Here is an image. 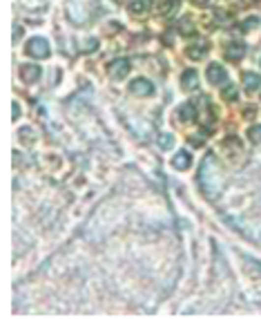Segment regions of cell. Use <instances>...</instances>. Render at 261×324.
Masks as SVG:
<instances>
[{
	"label": "cell",
	"mask_w": 261,
	"mask_h": 324,
	"mask_svg": "<svg viewBox=\"0 0 261 324\" xmlns=\"http://www.w3.org/2000/svg\"><path fill=\"white\" fill-rule=\"evenodd\" d=\"M221 98H223V101H228V103L239 101V87H237V85L223 87V90H221Z\"/></svg>",
	"instance_id": "obj_15"
},
{
	"label": "cell",
	"mask_w": 261,
	"mask_h": 324,
	"mask_svg": "<svg viewBox=\"0 0 261 324\" xmlns=\"http://www.w3.org/2000/svg\"><path fill=\"white\" fill-rule=\"evenodd\" d=\"M156 9H159V14L161 16H176L179 14V9H181V2L179 0H161L159 5H156Z\"/></svg>",
	"instance_id": "obj_7"
},
{
	"label": "cell",
	"mask_w": 261,
	"mask_h": 324,
	"mask_svg": "<svg viewBox=\"0 0 261 324\" xmlns=\"http://www.w3.org/2000/svg\"><path fill=\"white\" fill-rule=\"evenodd\" d=\"M181 85H183V90H188V92L197 90V87H199V74H197V69H185V72L181 74Z\"/></svg>",
	"instance_id": "obj_9"
},
{
	"label": "cell",
	"mask_w": 261,
	"mask_h": 324,
	"mask_svg": "<svg viewBox=\"0 0 261 324\" xmlns=\"http://www.w3.org/2000/svg\"><path fill=\"white\" fill-rule=\"evenodd\" d=\"M221 152L226 159L230 161H237L239 157L243 155V143L239 136H228L226 141H221Z\"/></svg>",
	"instance_id": "obj_2"
},
{
	"label": "cell",
	"mask_w": 261,
	"mask_h": 324,
	"mask_svg": "<svg viewBox=\"0 0 261 324\" xmlns=\"http://www.w3.org/2000/svg\"><path fill=\"white\" fill-rule=\"evenodd\" d=\"M116 2H121V0H116Z\"/></svg>",
	"instance_id": "obj_23"
},
{
	"label": "cell",
	"mask_w": 261,
	"mask_h": 324,
	"mask_svg": "<svg viewBox=\"0 0 261 324\" xmlns=\"http://www.w3.org/2000/svg\"><path fill=\"white\" fill-rule=\"evenodd\" d=\"M217 177H219L217 161H214V157H208L205 163L201 165V184H203V188H205V193H208V197H214V194H217V188L212 186V181L217 186H221V179H217Z\"/></svg>",
	"instance_id": "obj_1"
},
{
	"label": "cell",
	"mask_w": 261,
	"mask_h": 324,
	"mask_svg": "<svg viewBox=\"0 0 261 324\" xmlns=\"http://www.w3.org/2000/svg\"><path fill=\"white\" fill-rule=\"evenodd\" d=\"M172 168H176V170H188L190 165H192V157H190V152H185V150H179L176 155L172 157Z\"/></svg>",
	"instance_id": "obj_10"
},
{
	"label": "cell",
	"mask_w": 261,
	"mask_h": 324,
	"mask_svg": "<svg viewBox=\"0 0 261 324\" xmlns=\"http://www.w3.org/2000/svg\"><path fill=\"white\" fill-rule=\"evenodd\" d=\"M127 72H130V61H127V58H116L114 63L110 65V76L114 78V81L125 78Z\"/></svg>",
	"instance_id": "obj_6"
},
{
	"label": "cell",
	"mask_w": 261,
	"mask_h": 324,
	"mask_svg": "<svg viewBox=\"0 0 261 324\" xmlns=\"http://www.w3.org/2000/svg\"><path fill=\"white\" fill-rule=\"evenodd\" d=\"M257 25H259V18H257V16H252V18H248L246 23L241 25L243 29H250V27H257Z\"/></svg>",
	"instance_id": "obj_19"
},
{
	"label": "cell",
	"mask_w": 261,
	"mask_h": 324,
	"mask_svg": "<svg viewBox=\"0 0 261 324\" xmlns=\"http://www.w3.org/2000/svg\"><path fill=\"white\" fill-rule=\"evenodd\" d=\"M248 136H250L255 143H261V126L257 128H250V132H248Z\"/></svg>",
	"instance_id": "obj_18"
},
{
	"label": "cell",
	"mask_w": 261,
	"mask_h": 324,
	"mask_svg": "<svg viewBox=\"0 0 261 324\" xmlns=\"http://www.w3.org/2000/svg\"><path fill=\"white\" fill-rule=\"evenodd\" d=\"M255 107H248V110H246V116H255Z\"/></svg>",
	"instance_id": "obj_22"
},
{
	"label": "cell",
	"mask_w": 261,
	"mask_h": 324,
	"mask_svg": "<svg viewBox=\"0 0 261 324\" xmlns=\"http://www.w3.org/2000/svg\"><path fill=\"white\" fill-rule=\"evenodd\" d=\"M176 114H179L181 123H194V119H197V110H194L192 103H183Z\"/></svg>",
	"instance_id": "obj_12"
},
{
	"label": "cell",
	"mask_w": 261,
	"mask_h": 324,
	"mask_svg": "<svg viewBox=\"0 0 261 324\" xmlns=\"http://www.w3.org/2000/svg\"><path fill=\"white\" fill-rule=\"evenodd\" d=\"M259 63H261V61H259Z\"/></svg>",
	"instance_id": "obj_24"
},
{
	"label": "cell",
	"mask_w": 261,
	"mask_h": 324,
	"mask_svg": "<svg viewBox=\"0 0 261 324\" xmlns=\"http://www.w3.org/2000/svg\"><path fill=\"white\" fill-rule=\"evenodd\" d=\"M192 5H197V7H208L210 5V0H190Z\"/></svg>",
	"instance_id": "obj_21"
},
{
	"label": "cell",
	"mask_w": 261,
	"mask_h": 324,
	"mask_svg": "<svg viewBox=\"0 0 261 324\" xmlns=\"http://www.w3.org/2000/svg\"><path fill=\"white\" fill-rule=\"evenodd\" d=\"M190 141H192V145H197V148H199V145L203 143V136L201 134H194V136H190Z\"/></svg>",
	"instance_id": "obj_20"
},
{
	"label": "cell",
	"mask_w": 261,
	"mask_h": 324,
	"mask_svg": "<svg viewBox=\"0 0 261 324\" xmlns=\"http://www.w3.org/2000/svg\"><path fill=\"white\" fill-rule=\"evenodd\" d=\"M25 54L31 58H47L49 56V43L45 38H40V36H36V38H31L27 45H25Z\"/></svg>",
	"instance_id": "obj_3"
},
{
	"label": "cell",
	"mask_w": 261,
	"mask_h": 324,
	"mask_svg": "<svg viewBox=\"0 0 261 324\" xmlns=\"http://www.w3.org/2000/svg\"><path fill=\"white\" fill-rule=\"evenodd\" d=\"M174 145V136L172 134H161L159 136V148L161 150H170Z\"/></svg>",
	"instance_id": "obj_17"
},
{
	"label": "cell",
	"mask_w": 261,
	"mask_h": 324,
	"mask_svg": "<svg viewBox=\"0 0 261 324\" xmlns=\"http://www.w3.org/2000/svg\"><path fill=\"white\" fill-rule=\"evenodd\" d=\"M40 67L38 65H23L20 67V78H23L25 83H36L40 78Z\"/></svg>",
	"instance_id": "obj_11"
},
{
	"label": "cell",
	"mask_w": 261,
	"mask_h": 324,
	"mask_svg": "<svg viewBox=\"0 0 261 324\" xmlns=\"http://www.w3.org/2000/svg\"><path fill=\"white\" fill-rule=\"evenodd\" d=\"M185 54H188V58H192V61H203V56L208 54V43H205V40L192 43L188 49H185Z\"/></svg>",
	"instance_id": "obj_8"
},
{
	"label": "cell",
	"mask_w": 261,
	"mask_h": 324,
	"mask_svg": "<svg viewBox=\"0 0 261 324\" xmlns=\"http://www.w3.org/2000/svg\"><path fill=\"white\" fill-rule=\"evenodd\" d=\"M130 92L134 94V97H141V98H145V97H152L154 94V85H152L147 78H134V81L130 83Z\"/></svg>",
	"instance_id": "obj_4"
},
{
	"label": "cell",
	"mask_w": 261,
	"mask_h": 324,
	"mask_svg": "<svg viewBox=\"0 0 261 324\" xmlns=\"http://www.w3.org/2000/svg\"><path fill=\"white\" fill-rule=\"evenodd\" d=\"M205 78H208V83H212V85H221V83L228 81V72L221 63H210L208 69H205Z\"/></svg>",
	"instance_id": "obj_5"
},
{
	"label": "cell",
	"mask_w": 261,
	"mask_h": 324,
	"mask_svg": "<svg viewBox=\"0 0 261 324\" xmlns=\"http://www.w3.org/2000/svg\"><path fill=\"white\" fill-rule=\"evenodd\" d=\"M147 9H150V0H130V14L143 16Z\"/></svg>",
	"instance_id": "obj_14"
},
{
	"label": "cell",
	"mask_w": 261,
	"mask_h": 324,
	"mask_svg": "<svg viewBox=\"0 0 261 324\" xmlns=\"http://www.w3.org/2000/svg\"><path fill=\"white\" fill-rule=\"evenodd\" d=\"M226 56L230 58V61H239V58L243 56V45H239V43H232L230 47H228Z\"/></svg>",
	"instance_id": "obj_16"
},
{
	"label": "cell",
	"mask_w": 261,
	"mask_h": 324,
	"mask_svg": "<svg viewBox=\"0 0 261 324\" xmlns=\"http://www.w3.org/2000/svg\"><path fill=\"white\" fill-rule=\"evenodd\" d=\"M243 85H246V90H250V92H255V90H259L261 87V76L255 72H246L243 74Z\"/></svg>",
	"instance_id": "obj_13"
}]
</instances>
